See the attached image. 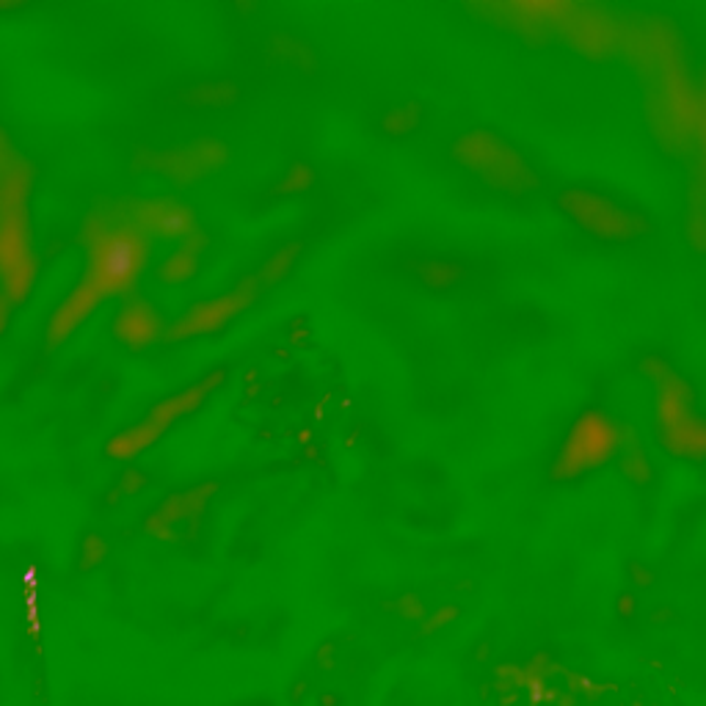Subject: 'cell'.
<instances>
[{"instance_id": "4fadbf2b", "label": "cell", "mask_w": 706, "mask_h": 706, "mask_svg": "<svg viewBox=\"0 0 706 706\" xmlns=\"http://www.w3.org/2000/svg\"><path fill=\"white\" fill-rule=\"evenodd\" d=\"M12 301L7 299V295L0 293V337H3V332L9 328V321H12Z\"/></svg>"}, {"instance_id": "3957f363", "label": "cell", "mask_w": 706, "mask_h": 706, "mask_svg": "<svg viewBox=\"0 0 706 706\" xmlns=\"http://www.w3.org/2000/svg\"><path fill=\"white\" fill-rule=\"evenodd\" d=\"M224 144L204 138V142H193L188 147L169 149V153L144 155V164L175 182H193L202 175H208L210 169H215L218 164H224Z\"/></svg>"}, {"instance_id": "9c48e42d", "label": "cell", "mask_w": 706, "mask_h": 706, "mask_svg": "<svg viewBox=\"0 0 706 706\" xmlns=\"http://www.w3.org/2000/svg\"><path fill=\"white\" fill-rule=\"evenodd\" d=\"M169 430L164 425H158L155 419L142 417L138 423L127 425L120 434H113L105 445V456L113 461H136L138 456H144L147 450H153Z\"/></svg>"}, {"instance_id": "5bb4252c", "label": "cell", "mask_w": 706, "mask_h": 706, "mask_svg": "<svg viewBox=\"0 0 706 706\" xmlns=\"http://www.w3.org/2000/svg\"><path fill=\"white\" fill-rule=\"evenodd\" d=\"M23 9V3H0V12H18Z\"/></svg>"}, {"instance_id": "52a82bcc", "label": "cell", "mask_w": 706, "mask_h": 706, "mask_svg": "<svg viewBox=\"0 0 706 706\" xmlns=\"http://www.w3.org/2000/svg\"><path fill=\"white\" fill-rule=\"evenodd\" d=\"M224 376H226V370H213V373H208L204 379H199V381H193V384L182 386V390L171 392V395H166L164 401H158L153 408H149L147 417L155 419L158 425H164L166 430H171L177 423H180V419L191 417L197 408L204 406V401H208V397L213 395L221 384H224Z\"/></svg>"}, {"instance_id": "8992f818", "label": "cell", "mask_w": 706, "mask_h": 706, "mask_svg": "<svg viewBox=\"0 0 706 706\" xmlns=\"http://www.w3.org/2000/svg\"><path fill=\"white\" fill-rule=\"evenodd\" d=\"M113 337L120 339L125 348L144 350L164 337L166 326L160 312L147 299H131L122 304V310L113 317Z\"/></svg>"}, {"instance_id": "30bf717a", "label": "cell", "mask_w": 706, "mask_h": 706, "mask_svg": "<svg viewBox=\"0 0 706 706\" xmlns=\"http://www.w3.org/2000/svg\"><path fill=\"white\" fill-rule=\"evenodd\" d=\"M204 249V238L197 229L180 240L177 251H171L164 262L158 266L155 277L164 284H186L197 277L199 271V251Z\"/></svg>"}, {"instance_id": "7a4b0ae2", "label": "cell", "mask_w": 706, "mask_h": 706, "mask_svg": "<svg viewBox=\"0 0 706 706\" xmlns=\"http://www.w3.org/2000/svg\"><path fill=\"white\" fill-rule=\"evenodd\" d=\"M251 301V288L249 284H240L238 290H232V293L218 295V299H208L193 304L175 326L166 332V339H193V337H204V334H215L232 321V317L244 312Z\"/></svg>"}, {"instance_id": "7c38bea8", "label": "cell", "mask_w": 706, "mask_h": 706, "mask_svg": "<svg viewBox=\"0 0 706 706\" xmlns=\"http://www.w3.org/2000/svg\"><path fill=\"white\" fill-rule=\"evenodd\" d=\"M149 483V478L144 475L142 469L138 467H131L125 472V475H122V481H120V492L122 494H136V492H142L144 486H147Z\"/></svg>"}, {"instance_id": "8fae6325", "label": "cell", "mask_w": 706, "mask_h": 706, "mask_svg": "<svg viewBox=\"0 0 706 706\" xmlns=\"http://www.w3.org/2000/svg\"><path fill=\"white\" fill-rule=\"evenodd\" d=\"M232 97H235V91H232L229 83H210V86H197V89H191V94L186 97V102H191V105L218 108L224 105V102H229Z\"/></svg>"}, {"instance_id": "5b68a950", "label": "cell", "mask_w": 706, "mask_h": 706, "mask_svg": "<svg viewBox=\"0 0 706 706\" xmlns=\"http://www.w3.org/2000/svg\"><path fill=\"white\" fill-rule=\"evenodd\" d=\"M102 301H105V295H102L89 279H80V282L64 295L61 304L53 310L51 323H47V332H45L47 345L56 348V345L67 343V339L72 337V334L78 332L91 315H94L97 306H100Z\"/></svg>"}, {"instance_id": "ba28073f", "label": "cell", "mask_w": 706, "mask_h": 706, "mask_svg": "<svg viewBox=\"0 0 706 706\" xmlns=\"http://www.w3.org/2000/svg\"><path fill=\"white\" fill-rule=\"evenodd\" d=\"M213 492H215L213 483H204V486H193V489H186V492L171 494V497H166L164 503L153 511L147 527L153 533H164L169 530V527L180 525V522L193 519V516L204 508V503H208V497Z\"/></svg>"}, {"instance_id": "277c9868", "label": "cell", "mask_w": 706, "mask_h": 706, "mask_svg": "<svg viewBox=\"0 0 706 706\" xmlns=\"http://www.w3.org/2000/svg\"><path fill=\"white\" fill-rule=\"evenodd\" d=\"M127 224L136 226L138 232H153L160 238H188L197 224H193V213L186 204L175 202V199H144V202L131 204L127 210Z\"/></svg>"}, {"instance_id": "6da1fadb", "label": "cell", "mask_w": 706, "mask_h": 706, "mask_svg": "<svg viewBox=\"0 0 706 706\" xmlns=\"http://www.w3.org/2000/svg\"><path fill=\"white\" fill-rule=\"evenodd\" d=\"M86 260L83 279H89L105 299L122 295L138 282L149 260V244L136 226L127 221H105L102 215H91L83 229Z\"/></svg>"}]
</instances>
